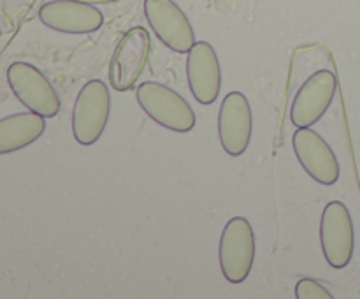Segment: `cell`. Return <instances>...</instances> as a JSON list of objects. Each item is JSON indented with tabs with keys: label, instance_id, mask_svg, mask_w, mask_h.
<instances>
[{
	"label": "cell",
	"instance_id": "3",
	"mask_svg": "<svg viewBox=\"0 0 360 299\" xmlns=\"http://www.w3.org/2000/svg\"><path fill=\"white\" fill-rule=\"evenodd\" d=\"M111 116V94L104 81L91 79L77 94L72 108V136L81 146L97 143Z\"/></svg>",
	"mask_w": 360,
	"mask_h": 299
},
{
	"label": "cell",
	"instance_id": "9",
	"mask_svg": "<svg viewBox=\"0 0 360 299\" xmlns=\"http://www.w3.org/2000/svg\"><path fill=\"white\" fill-rule=\"evenodd\" d=\"M338 91V77L333 70L322 69L308 77L295 94L290 108V122L297 129L311 127L322 120Z\"/></svg>",
	"mask_w": 360,
	"mask_h": 299
},
{
	"label": "cell",
	"instance_id": "1",
	"mask_svg": "<svg viewBox=\"0 0 360 299\" xmlns=\"http://www.w3.org/2000/svg\"><path fill=\"white\" fill-rule=\"evenodd\" d=\"M136 101L155 123L171 132L186 134L195 127L197 116L192 106L167 84L144 81L137 87Z\"/></svg>",
	"mask_w": 360,
	"mask_h": 299
},
{
	"label": "cell",
	"instance_id": "11",
	"mask_svg": "<svg viewBox=\"0 0 360 299\" xmlns=\"http://www.w3.org/2000/svg\"><path fill=\"white\" fill-rule=\"evenodd\" d=\"M39 20L44 27L60 34H94L104 25V14L91 4L77 0H51L39 9Z\"/></svg>",
	"mask_w": 360,
	"mask_h": 299
},
{
	"label": "cell",
	"instance_id": "10",
	"mask_svg": "<svg viewBox=\"0 0 360 299\" xmlns=\"http://www.w3.org/2000/svg\"><path fill=\"white\" fill-rule=\"evenodd\" d=\"M292 146L301 167L309 178L320 185L330 186L338 183L341 174L340 160L326 139L311 127H302L294 132Z\"/></svg>",
	"mask_w": 360,
	"mask_h": 299
},
{
	"label": "cell",
	"instance_id": "5",
	"mask_svg": "<svg viewBox=\"0 0 360 299\" xmlns=\"http://www.w3.org/2000/svg\"><path fill=\"white\" fill-rule=\"evenodd\" d=\"M7 83L14 97L44 118H55L60 113L62 102L55 87L35 65L28 62H13L7 69Z\"/></svg>",
	"mask_w": 360,
	"mask_h": 299
},
{
	"label": "cell",
	"instance_id": "6",
	"mask_svg": "<svg viewBox=\"0 0 360 299\" xmlns=\"http://www.w3.org/2000/svg\"><path fill=\"white\" fill-rule=\"evenodd\" d=\"M320 245L327 264L343 269L352 262L355 250V229L347 204L330 201L320 218Z\"/></svg>",
	"mask_w": 360,
	"mask_h": 299
},
{
	"label": "cell",
	"instance_id": "7",
	"mask_svg": "<svg viewBox=\"0 0 360 299\" xmlns=\"http://www.w3.org/2000/svg\"><path fill=\"white\" fill-rule=\"evenodd\" d=\"M144 16L158 41L171 51L185 55L195 44L192 23L174 0H144Z\"/></svg>",
	"mask_w": 360,
	"mask_h": 299
},
{
	"label": "cell",
	"instance_id": "2",
	"mask_svg": "<svg viewBox=\"0 0 360 299\" xmlns=\"http://www.w3.org/2000/svg\"><path fill=\"white\" fill-rule=\"evenodd\" d=\"M255 231L245 217H232L225 224L218 245V262L229 284H243L255 262Z\"/></svg>",
	"mask_w": 360,
	"mask_h": 299
},
{
	"label": "cell",
	"instance_id": "4",
	"mask_svg": "<svg viewBox=\"0 0 360 299\" xmlns=\"http://www.w3.org/2000/svg\"><path fill=\"white\" fill-rule=\"evenodd\" d=\"M151 51L150 32L144 27H132L125 32L112 51L109 62V83L112 90L129 91L143 76Z\"/></svg>",
	"mask_w": 360,
	"mask_h": 299
},
{
	"label": "cell",
	"instance_id": "15",
	"mask_svg": "<svg viewBox=\"0 0 360 299\" xmlns=\"http://www.w3.org/2000/svg\"><path fill=\"white\" fill-rule=\"evenodd\" d=\"M77 2H84V4H91V6H97V4H111V2H118V0H77Z\"/></svg>",
	"mask_w": 360,
	"mask_h": 299
},
{
	"label": "cell",
	"instance_id": "8",
	"mask_svg": "<svg viewBox=\"0 0 360 299\" xmlns=\"http://www.w3.org/2000/svg\"><path fill=\"white\" fill-rule=\"evenodd\" d=\"M253 134V113L241 91H229L218 111V139L231 157H241L250 146Z\"/></svg>",
	"mask_w": 360,
	"mask_h": 299
},
{
	"label": "cell",
	"instance_id": "13",
	"mask_svg": "<svg viewBox=\"0 0 360 299\" xmlns=\"http://www.w3.org/2000/svg\"><path fill=\"white\" fill-rule=\"evenodd\" d=\"M46 130V118L37 113H14L0 118V155L30 146Z\"/></svg>",
	"mask_w": 360,
	"mask_h": 299
},
{
	"label": "cell",
	"instance_id": "14",
	"mask_svg": "<svg viewBox=\"0 0 360 299\" xmlns=\"http://www.w3.org/2000/svg\"><path fill=\"white\" fill-rule=\"evenodd\" d=\"M295 298L297 299H334V295L313 278H301L295 284Z\"/></svg>",
	"mask_w": 360,
	"mask_h": 299
},
{
	"label": "cell",
	"instance_id": "12",
	"mask_svg": "<svg viewBox=\"0 0 360 299\" xmlns=\"http://www.w3.org/2000/svg\"><path fill=\"white\" fill-rule=\"evenodd\" d=\"M186 55L190 91L199 104H214L221 90V65L217 51L210 42L197 41Z\"/></svg>",
	"mask_w": 360,
	"mask_h": 299
}]
</instances>
